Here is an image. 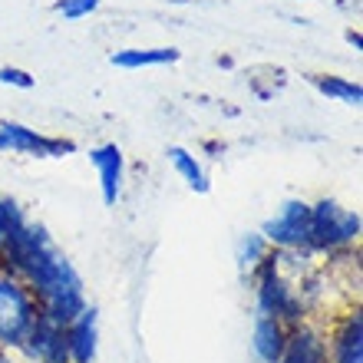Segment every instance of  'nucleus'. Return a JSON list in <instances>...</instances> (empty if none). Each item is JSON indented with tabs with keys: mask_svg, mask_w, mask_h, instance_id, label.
Returning a JSON list of instances; mask_svg holds the SVG:
<instances>
[{
	"mask_svg": "<svg viewBox=\"0 0 363 363\" xmlns=\"http://www.w3.org/2000/svg\"><path fill=\"white\" fill-rule=\"evenodd\" d=\"M271 255V245L264 241L261 231H248V235H241L238 245H235V261H238V271L241 277H251L258 271V264Z\"/></svg>",
	"mask_w": 363,
	"mask_h": 363,
	"instance_id": "nucleus-15",
	"label": "nucleus"
},
{
	"mask_svg": "<svg viewBox=\"0 0 363 363\" xmlns=\"http://www.w3.org/2000/svg\"><path fill=\"white\" fill-rule=\"evenodd\" d=\"M182 53L175 47H152V50H119L109 57V63L119 69H145V67H169Z\"/></svg>",
	"mask_w": 363,
	"mask_h": 363,
	"instance_id": "nucleus-12",
	"label": "nucleus"
},
{
	"mask_svg": "<svg viewBox=\"0 0 363 363\" xmlns=\"http://www.w3.org/2000/svg\"><path fill=\"white\" fill-rule=\"evenodd\" d=\"M0 152L37 155V159H63V155L77 152V143L73 139H57V135H43L23 123L4 119L0 123Z\"/></svg>",
	"mask_w": 363,
	"mask_h": 363,
	"instance_id": "nucleus-5",
	"label": "nucleus"
},
{
	"mask_svg": "<svg viewBox=\"0 0 363 363\" xmlns=\"http://www.w3.org/2000/svg\"><path fill=\"white\" fill-rule=\"evenodd\" d=\"M99 4L103 0H57V13L67 20H83L93 10H99Z\"/></svg>",
	"mask_w": 363,
	"mask_h": 363,
	"instance_id": "nucleus-17",
	"label": "nucleus"
},
{
	"mask_svg": "<svg viewBox=\"0 0 363 363\" xmlns=\"http://www.w3.org/2000/svg\"><path fill=\"white\" fill-rule=\"evenodd\" d=\"M261 235L274 251H307L311 238V205L301 199H287L281 208L261 225Z\"/></svg>",
	"mask_w": 363,
	"mask_h": 363,
	"instance_id": "nucleus-4",
	"label": "nucleus"
},
{
	"mask_svg": "<svg viewBox=\"0 0 363 363\" xmlns=\"http://www.w3.org/2000/svg\"><path fill=\"white\" fill-rule=\"evenodd\" d=\"M63 330H67L69 363H96V357H99V314H96V307L86 304Z\"/></svg>",
	"mask_w": 363,
	"mask_h": 363,
	"instance_id": "nucleus-9",
	"label": "nucleus"
},
{
	"mask_svg": "<svg viewBox=\"0 0 363 363\" xmlns=\"http://www.w3.org/2000/svg\"><path fill=\"white\" fill-rule=\"evenodd\" d=\"M287 340V324H281L277 317L255 314V327H251V350L261 363H274L284 350Z\"/></svg>",
	"mask_w": 363,
	"mask_h": 363,
	"instance_id": "nucleus-11",
	"label": "nucleus"
},
{
	"mask_svg": "<svg viewBox=\"0 0 363 363\" xmlns=\"http://www.w3.org/2000/svg\"><path fill=\"white\" fill-rule=\"evenodd\" d=\"M169 162H172V169L182 175V182H185V185H189L195 195H205V191L211 189L208 172L201 169V162L189 152V149H182V145H172V149H169Z\"/></svg>",
	"mask_w": 363,
	"mask_h": 363,
	"instance_id": "nucleus-14",
	"label": "nucleus"
},
{
	"mask_svg": "<svg viewBox=\"0 0 363 363\" xmlns=\"http://www.w3.org/2000/svg\"><path fill=\"white\" fill-rule=\"evenodd\" d=\"M307 79H311V86H314L320 96H327V99H337V103L354 106V109L363 103V86L354 83V79L330 77V73H311Z\"/></svg>",
	"mask_w": 363,
	"mask_h": 363,
	"instance_id": "nucleus-13",
	"label": "nucleus"
},
{
	"mask_svg": "<svg viewBox=\"0 0 363 363\" xmlns=\"http://www.w3.org/2000/svg\"><path fill=\"white\" fill-rule=\"evenodd\" d=\"M347 43H350L354 50H360V47H363V37L357 33V30H347Z\"/></svg>",
	"mask_w": 363,
	"mask_h": 363,
	"instance_id": "nucleus-19",
	"label": "nucleus"
},
{
	"mask_svg": "<svg viewBox=\"0 0 363 363\" xmlns=\"http://www.w3.org/2000/svg\"><path fill=\"white\" fill-rule=\"evenodd\" d=\"M0 83H4V86H17V89H33L37 86V79L20 67H0Z\"/></svg>",
	"mask_w": 363,
	"mask_h": 363,
	"instance_id": "nucleus-18",
	"label": "nucleus"
},
{
	"mask_svg": "<svg viewBox=\"0 0 363 363\" xmlns=\"http://www.w3.org/2000/svg\"><path fill=\"white\" fill-rule=\"evenodd\" d=\"M363 231L360 211L344 208L334 199H320L317 205H311V238H307V251L311 255H347L350 248H357Z\"/></svg>",
	"mask_w": 363,
	"mask_h": 363,
	"instance_id": "nucleus-2",
	"label": "nucleus"
},
{
	"mask_svg": "<svg viewBox=\"0 0 363 363\" xmlns=\"http://www.w3.org/2000/svg\"><path fill=\"white\" fill-rule=\"evenodd\" d=\"M17 357L23 363H69L63 324L50 320V317H37V324L30 327V334L17 347Z\"/></svg>",
	"mask_w": 363,
	"mask_h": 363,
	"instance_id": "nucleus-6",
	"label": "nucleus"
},
{
	"mask_svg": "<svg viewBox=\"0 0 363 363\" xmlns=\"http://www.w3.org/2000/svg\"><path fill=\"white\" fill-rule=\"evenodd\" d=\"M0 363H20V360L13 350H4V347H0Z\"/></svg>",
	"mask_w": 363,
	"mask_h": 363,
	"instance_id": "nucleus-20",
	"label": "nucleus"
},
{
	"mask_svg": "<svg viewBox=\"0 0 363 363\" xmlns=\"http://www.w3.org/2000/svg\"><path fill=\"white\" fill-rule=\"evenodd\" d=\"M274 363H330L327 357V327L307 317L301 324L287 327L284 350Z\"/></svg>",
	"mask_w": 363,
	"mask_h": 363,
	"instance_id": "nucleus-8",
	"label": "nucleus"
},
{
	"mask_svg": "<svg viewBox=\"0 0 363 363\" xmlns=\"http://www.w3.org/2000/svg\"><path fill=\"white\" fill-rule=\"evenodd\" d=\"M27 221V215H23V208H20L13 199H0V255H4V248H7L10 235L20 228Z\"/></svg>",
	"mask_w": 363,
	"mask_h": 363,
	"instance_id": "nucleus-16",
	"label": "nucleus"
},
{
	"mask_svg": "<svg viewBox=\"0 0 363 363\" xmlns=\"http://www.w3.org/2000/svg\"><path fill=\"white\" fill-rule=\"evenodd\" d=\"M0 268L17 274L33 291L40 317H50L63 327L89 304L79 271L57 248V241L50 238V231L40 221L27 218L10 235L7 248L0 255Z\"/></svg>",
	"mask_w": 363,
	"mask_h": 363,
	"instance_id": "nucleus-1",
	"label": "nucleus"
},
{
	"mask_svg": "<svg viewBox=\"0 0 363 363\" xmlns=\"http://www.w3.org/2000/svg\"><path fill=\"white\" fill-rule=\"evenodd\" d=\"M40 307L37 297L17 274L0 268V347L13 350L23 344V337L30 334V327L37 324Z\"/></svg>",
	"mask_w": 363,
	"mask_h": 363,
	"instance_id": "nucleus-3",
	"label": "nucleus"
},
{
	"mask_svg": "<svg viewBox=\"0 0 363 363\" xmlns=\"http://www.w3.org/2000/svg\"><path fill=\"white\" fill-rule=\"evenodd\" d=\"M327 357L330 363H363V311L347 307L327 327Z\"/></svg>",
	"mask_w": 363,
	"mask_h": 363,
	"instance_id": "nucleus-7",
	"label": "nucleus"
},
{
	"mask_svg": "<svg viewBox=\"0 0 363 363\" xmlns=\"http://www.w3.org/2000/svg\"><path fill=\"white\" fill-rule=\"evenodd\" d=\"M89 162H93L96 175H99V191H103V201L113 208L119 195H123V175H125V162H123V152L116 143H106V145H96L89 152Z\"/></svg>",
	"mask_w": 363,
	"mask_h": 363,
	"instance_id": "nucleus-10",
	"label": "nucleus"
}]
</instances>
